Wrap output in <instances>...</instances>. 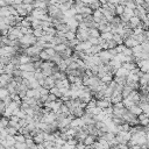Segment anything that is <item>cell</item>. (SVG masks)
<instances>
[{"label": "cell", "mask_w": 149, "mask_h": 149, "mask_svg": "<svg viewBox=\"0 0 149 149\" xmlns=\"http://www.w3.org/2000/svg\"><path fill=\"white\" fill-rule=\"evenodd\" d=\"M41 51H42L41 48H38L36 45H30L27 49H24V52L23 54L27 55V56H29V57H34V56H38Z\"/></svg>", "instance_id": "cell-1"}, {"label": "cell", "mask_w": 149, "mask_h": 149, "mask_svg": "<svg viewBox=\"0 0 149 149\" xmlns=\"http://www.w3.org/2000/svg\"><path fill=\"white\" fill-rule=\"evenodd\" d=\"M17 69L22 72H35V69H34V65L33 63H28V64H23V65H19Z\"/></svg>", "instance_id": "cell-2"}, {"label": "cell", "mask_w": 149, "mask_h": 149, "mask_svg": "<svg viewBox=\"0 0 149 149\" xmlns=\"http://www.w3.org/2000/svg\"><path fill=\"white\" fill-rule=\"evenodd\" d=\"M42 87H44V88H47L48 91L50 90V88H52V87H55V80H54V78L50 76V77H47V78H44V84H43V86Z\"/></svg>", "instance_id": "cell-3"}, {"label": "cell", "mask_w": 149, "mask_h": 149, "mask_svg": "<svg viewBox=\"0 0 149 149\" xmlns=\"http://www.w3.org/2000/svg\"><path fill=\"white\" fill-rule=\"evenodd\" d=\"M123 45L126 47V48H129V49H132V48H134V47H136V45H139V43L130 36V37H128V38H126V40H123Z\"/></svg>", "instance_id": "cell-4"}, {"label": "cell", "mask_w": 149, "mask_h": 149, "mask_svg": "<svg viewBox=\"0 0 149 149\" xmlns=\"http://www.w3.org/2000/svg\"><path fill=\"white\" fill-rule=\"evenodd\" d=\"M97 107L100 108L101 111H104L105 108H108V107H112V104L107 100H97Z\"/></svg>", "instance_id": "cell-5"}, {"label": "cell", "mask_w": 149, "mask_h": 149, "mask_svg": "<svg viewBox=\"0 0 149 149\" xmlns=\"http://www.w3.org/2000/svg\"><path fill=\"white\" fill-rule=\"evenodd\" d=\"M16 56H17V58H19V64H20V65L31 63L30 57H29V56H27V55H24V54H22V55H16Z\"/></svg>", "instance_id": "cell-6"}, {"label": "cell", "mask_w": 149, "mask_h": 149, "mask_svg": "<svg viewBox=\"0 0 149 149\" xmlns=\"http://www.w3.org/2000/svg\"><path fill=\"white\" fill-rule=\"evenodd\" d=\"M95 140H97V137H95V136L87 135V136L85 137V140L83 141V143H84V146H85V147H91V146H93V143L95 142Z\"/></svg>", "instance_id": "cell-7"}, {"label": "cell", "mask_w": 149, "mask_h": 149, "mask_svg": "<svg viewBox=\"0 0 149 149\" xmlns=\"http://www.w3.org/2000/svg\"><path fill=\"white\" fill-rule=\"evenodd\" d=\"M128 73H129V71H127L126 69H123V68L121 66V68H119V69L115 71L114 76H115V77H122V78H126V77L128 76Z\"/></svg>", "instance_id": "cell-8"}, {"label": "cell", "mask_w": 149, "mask_h": 149, "mask_svg": "<svg viewBox=\"0 0 149 149\" xmlns=\"http://www.w3.org/2000/svg\"><path fill=\"white\" fill-rule=\"evenodd\" d=\"M149 80V74L148 73H142V76L139 78V85L140 86H147Z\"/></svg>", "instance_id": "cell-9"}, {"label": "cell", "mask_w": 149, "mask_h": 149, "mask_svg": "<svg viewBox=\"0 0 149 149\" xmlns=\"http://www.w3.org/2000/svg\"><path fill=\"white\" fill-rule=\"evenodd\" d=\"M33 141H34V143L37 146V144H42L43 142H44V139H43V133H40V134H37L36 136H34L33 137Z\"/></svg>", "instance_id": "cell-10"}, {"label": "cell", "mask_w": 149, "mask_h": 149, "mask_svg": "<svg viewBox=\"0 0 149 149\" xmlns=\"http://www.w3.org/2000/svg\"><path fill=\"white\" fill-rule=\"evenodd\" d=\"M55 29H56V31H62V33H68L69 31V27L66 26V24H63V23H59V24H57L56 27H54Z\"/></svg>", "instance_id": "cell-11"}, {"label": "cell", "mask_w": 149, "mask_h": 149, "mask_svg": "<svg viewBox=\"0 0 149 149\" xmlns=\"http://www.w3.org/2000/svg\"><path fill=\"white\" fill-rule=\"evenodd\" d=\"M132 88L129 87V86H127V85H125L123 86V88H122V92H121V97H122V99H125V98H127L130 93H132Z\"/></svg>", "instance_id": "cell-12"}, {"label": "cell", "mask_w": 149, "mask_h": 149, "mask_svg": "<svg viewBox=\"0 0 149 149\" xmlns=\"http://www.w3.org/2000/svg\"><path fill=\"white\" fill-rule=\"evenodd\" d=\"M66 48H68V47H66L65 44L59 43V44H57V45H55V47H54V50H55V52H56V54H62V52H64V50H65Z\"/></svg>", "instance_id": "cell-13"}, {"label": "cell", "mask_w": 149, "mask_h": 149, "mask_svg": "<svg viewBox=\"0 0 149 149\" xmlns=\"http://www.w3.org/2000/svg\"><path fill=\"white\" fill-rule=\"evenodd\" d=\"M113 80V74H111V73H107V74H105L101 79H100V81L102 83V84H108V83H111Z\"/></svg>", "instance_id": "cell-14"}, {"label": "cell", "mask_w": 149, "mask_h": 149, "mask_svg": "<svg viewBox=\"0 0 149 149\" xmlns=\"http://www.w3.org/2000/svg\"><path fill=\"white\" fill-rule=\"evenodd\" d=\"M88 37L98 38L100 37V33L98 31V29H88Z\"/></svg>", "instance_id": "cell-15"}, {"label": "cell", "mask_w": 149, "mask_h": 149, "mask_svg": "<svg viewBox=\"0 0 149 149\" xmlns=\"http://www.w3.org/2000/svg\"><path fill=\"white\" fill-rule=\"evenodd\" d=\"M100 38H101L102 41L107 42V41H109V40L113 38V35H112L111 33H101V34H100Z\"/></svg>", "instance_id": "cell-16"}, {"label": "cell", "mask_w": 149, "mask_h": 149, "mask_svg": "<svg viewBox=\"0 0 149 149\" xmlns=\"http://www.w3.org/2000/svg\"><path fill=\"white\" fill-rule=\"evenodd\" d=\"M122 15H125V16L129 20L130 17L134 16V12H133V9H129V8H126V7H125V9H123V14H122Z\"/></svg>", "instance_id": "cell-17"}, {"label": "cell", "mask_w": 149, "mask_h": 149, "mask_svg": "<svg viewBox=\"0 0 149 149\" xmlns=\"http://www.w3.org/2000/svg\"><path fill=\"white\" fill-rule=\"evenodd\" d=\"M49 93H50V94H54L57 99H59V98L62 97V94H61V92H59V90H58L57 87H52V88H50V90H49Z\"/></svg>", "instance_id": "cell-18"}, {"label": "cell", "mask_w": 149, "mask_h": 149, "mask_svg": "<svg viewBox=\"0 0 149 149\" xmlns=\"http://www.w3.org/2000/svg\"><path fill=\"white\" fill-rule=\"evenodd\" d=\"M6 129V132H7V134L9 135V136H15L16 134H17V129H15V128H13V127H6L5 128Z\"/></svg>", "instance_id": "cell-19"}, {"label": "cell", "mask_w": 149, "mask_h": 149, "mask_svg": "<svg viewBox=\"0 0 149 149\" xmlns=\"http://www.w3.org/2000/svg\"><path fill=\"white\" fill-rule=\"evenodd\" d=\"M5 140H6V143H7V146H8V147H12V146H14V144H15L14 136H9V135H7V136L5 137Z\"/></svg>", "instance_id": "cell-20"}, {"label": "cell", "mask_w": 149, "mask_h": 149, "mask_svg": "<svg viewBox=\"0 0 149 149\" xmlns=\"http://www.w3.org/2000/svg\"><path fill=\"white\" fill-rule=\"evenodd\" d=\"M123 9H125V6H121V5L115 6V15H116V16L122 15V14H123Z\"/></svg>", "instance_id": "cell-21"}, {"label": "cell", "mask_w": 149, "mask_h": 149, "mask_svg": "<svg viewBox=\"0 0 149 149\" xmlns=\"http://www.w3.org/2000/svg\"><path fill=\"white\" fill-rule=\"evenodd\" d=\"M14 140H15L16 143H24V141H26V139H24V136L22 134H16L14 136Z\"/></svg>", "instance_id": "cell-22"}, {"label": "cell", "mask_w": 149, "mask_h": 149, "mask_svg": "<svg viewBox=\"0 0 149 149\" xmlns=\"http://www.w3.org/2000/svg\"><path fill=\"white\" fill-rule=\"evenodd\" d=\"M8 120L7 118L5 116H0V128H6L8 126Z\"/></svg>", "instance_id": "cell-23"}, {"label": "cell", "mask_w": 149, "mask_h": 149, "mask_svg": "<svg viewBox=\"0 0 149 149\" xmlns=\"http://www.w3.org/2000/svg\"><path fill=\"white\" fill-rule=\"evenodd\" d=\"M64 37L66 38V41H72V40H74V38H76V34L69 30L68 33H65V35H64Z\"/></svg>", "instance_id": "cell-24"}, {"label": "cell", "mask_w": 149, "mask_h": 149, "mask_svg": "<svg viewBox=\"0 0 149 149\" xmlns=\"http://www.w3.org/2000/svg\"><path fill=\"white\" fill-rule=\"evenodd\" d=\"M38 57H40V61H42V62H48L49 59H50V57L42 50L41 52H40V55H38Z\"/></svg>", "instance_id": "cell-25"}, {"label": "cell", "mask_w": 149, "mask_h": 149, "mask_svg": "<svg viewBox=\"0 0 149 149\" xmlns=\"http://www.w3.org/2000/svg\"><path fill=\"white\" fill-rule=\"evenodd\" d=\"M44 35V31L42 29H37V30H33V36L36 37V38H40Z\"/></svg>", "instance_id": "cell-26"}, {"label": "cell", "mask_w": 149, "mask_h": 149, "mask_svg": "<svg viewBox=\"0 0 149 149\" xmlns=\"http://www.w3.org/2000/svg\"><path fill=\"white\" fill-rule=\"evenodd\" d=\"M8 95H9V93H8V91L6 88H0V100H3Z\"/></svg>", "instance_id": "cell-27"}, {"label": "cell", "mask_w": 149, "mask_h": 149, "mask_svg": "<svg viewBox=\"0 0 149 149\" xmlns=\"http://www.w3.org/2000/svg\"><path fill=\"white\" fill-rule=\"evenodd\" d=\"M43 51L49 56V57H51V56H54L56 52H55V50H54V48H48V49H43Z\"/></svg>", "instance_id": "cell-28"}, {"label": "cell", "mask_w": 149, "mask_h": 149, "mask_svg": "<svg viewBox=\"0 0 149 149\" xmlns=\"http://www.w3.org/2000/svg\"><path fill=\"white\" fill-rule=\"evenodd\" d=\"M123 56H126V57H128V56H132L133 55V52H132V49H129V48H126L125 47V49L122 50V52H121Z\"/></svg>", "instance_id": "cell-29"}, {"label": "cell", "mask_w": 149, "mask_h": 149, "mask_svg": "<svg viewBox=\"0 0 149 149\" xmlns=\"http://www.w3.org/2000/svg\"><path fill=\"white\" fill-rule=\"evenodd\" d=\"M37 91H38V93H40V95H48V94H49V91H48L47 88H44V87H42V86H40Z\"/></svg>", "instance_id": "cell-30"}, {"label": "cell", "mask_w": 149, "mask_h": 149, "mask_svg": "<svg viewBox=\"0 0 149 149\" xmlns=\"http://www.w3.org/2000/svg\"><path fill=\"white\" fill-rule=\"evenodd\" d=\"M78 142H77V140L74 139V137H72V139H69L68 141H66V144L68 146H70V147H76V144H77Z\"/></svg>", "instance_id": "cell-31"}, {"label": "cell", "mask_w": 149, "mask_h": 149, "mask_svg": "<svg viewBox=\"0 0 149 149\" xmlns=\"http://www.w3.org/2000/svg\"><path fill=\"white\" fill-rule=\"evenodd\" d=\"M14 147H15V149H27L26 143H16V142H15Z\"/></svg>", "instance_id": "cell-32"}, {"label": "cell", "mask_w": 149, "mask_h": 149, "mask_svg": "<svg viewBox=\"0 0 149 149\" xmlns=\"http://www.w3.org/2000/svg\"><path fill=\"white\" fill-rule=\"evenodd\" d=\"M56 100H57V98L54 94H50V93L48 94V97H47V101L48 102H52V101H56Z\"/></svg>", "instance_id": "cell-33"}, {"label": "cell", "mask_w": 149, "mask_h": 149, "mask_svg": "<svg viewBox=\"0 0 149 149\" xmlns=\"http://www.w3.org/2000/svg\"><path fill=\"white\" fill-rule=\"evenodd\" d=\"M123 49H125V45H123V44H121V45H116V47L114 48V50L116 51V54H121Z\"/></svg>", "instance_id": "cell-34"}, {"label": "cell", "mask_w": 149, "mask_h": 149, "mask_svg": "<svg viewBox=\"0 0 149 149\" xmlns=\"http://www.w3.org/2000/svg\"><path fill=\"white\" fill-rule=\"evenodd\" d=\"M73 20H76L78 23H80V22H83V16H81L80 14H74V16H73Z\"/></svg>", "instance_id": "cell-35"}, {"label": "cell", "mask_w": 149, "mask_h": 149, "mask_svg": "<svg viewBox=\"0 0 149 149\" xmlns=\"http://www.w3.org/2000/svg\"><path fill=\"white\" fill-rule=\"evenodd\" d=\"M17 123H19V126H20V128H24V127L27 126V122H26V120H24V119H20Z\"/></svg>", "instance_id": "cell-36"}, {"label": "cell", "mask_w": 149, "mask_h": 149, "mask_svg": "<svg viewBox=\"0 0 149 149\" xmlns=\"http://www.w3.org/2000/svg\"><path fill=\"white\" fill-rule=\"evenodd\" d=\"M144 119H148V114L141 113V114L137 116V120H139V121H142V120H144Z\"/></svg>", "instance_id": "cell-37"}, {"label": "cell", "mask_w": 149, "mask_h": 149, "mask_svg": "<svg viewBox=\"0 0 149 149\" xmlns=\"http://www.w3.org/2000/svg\"><path fill=\"white\" fill-rule=\"evenodd\" d=\"M76 149H85V146H84V143L83 142H78L77 144H76V147H74Z\"/></svg>", "instance_id": "cell-38"}, {"label": "cell", "mask_w": 149, "mask_h": 149, "mask_svg": "<svg viewBox=\"0 0 149 149\" xmlns=\"http://www.w3.org/2000/svg\"><path fill=\"white\" fill-rule=\"evenodd\" d=\"M119 149H129V147L127 146V144H118L116 146Z\"/></svg>", "instance_id": "cell-39"}, {"label": "cell", "mask_w": 149, "mask_h": 149, "mask_svg": "<svg viewBox=\"0 0 149 149\" xmlns=\"http://www.w3.org/2000/svg\"><path fill=\"white\" fill-rule=\"evenodd\" d=\"M9 120H12V121H15V122H19V120H20V119H19L17 116H15V115H12V116L9 118Z\"/></svg>", "instance_id": "cell-40"}]
</instances>
